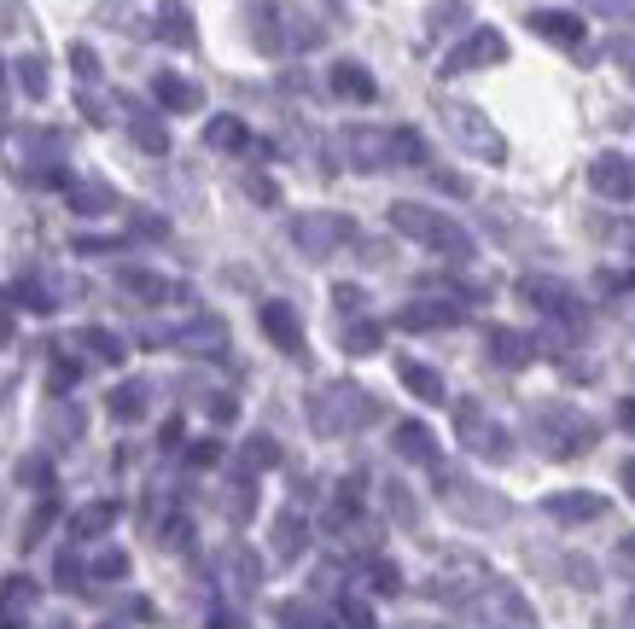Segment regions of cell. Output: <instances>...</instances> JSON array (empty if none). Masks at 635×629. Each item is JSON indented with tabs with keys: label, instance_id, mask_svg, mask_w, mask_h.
<instances>
[{
	"label": "cell",
	"instance_id": "cell-1",
	"mask_svg": "<svg viewBox=\"0 0 635 629\" xmlns=\"http://www.w3.org/2000/svg\"><path fill=\"white\" fill-rule=\"evenodd\" d=\"M397 228L414 233V239H426V245H437V251H455V257H467L472 239L449 216H432V210H420V204H397Z\"/></svg>",
	"mask_w": 635,
	"mask_h": 629
},
{
	"label": "cell",
	"instance_id": "cell-2",
	"mask_svg": "<svg viewBox=\"0 0 635 629\" xmlns=\"http://www.w3.org/2000/svg\"><path fill=\"white\" fill-rule=\"evenodd\" d=\"M443 123H455V140H461V146H472L478 158H490V164H502V158H507L502 134L490 129V117H478L472 105H443Z\"/></svg>",
	"mask_w": 635,
	"mask_h": 629
},
{
	"label": "cell",
	"instance_id": "cell-3",
	"mask_svg": "<svg viewBox=\"0 0 635 629\" xmlns=\"http://www.w3.org/2000/svg\"><path fill=\"white\" fill-rule=\"evenodd\" d=\"M589 187H595L601 199H635V164L618 158V152H601L595 169H589Z\"/></svg>",
	"mask_w": 635,
	"mask_h": 629
},
{
	"label": "cell",
	"instance_id": "cell-4",
	"mask_svg": "<svg viewBox=\"0 0 635 629\" xmlns=\"http://www.w3.org/2000/svg\"><path fill=\"white\" fill-rule=\"evenodd\" d=\"M519 292H525V303H536L542 315H560V321H571V315H577V292H571L566 280H548V274H531V280H525Z\"/></svg>",
	"mask_w": 635,
	"mask_h": 629
},
{
	"label": "cell",
	"instance_id": "cell-5",
	"mask_svg": "<svg viewBox=\"0 0 635 629\" xmlns=\"http://www.w3.org/2000/svg\"><path fill=\"white\" fill-rule=\"evenodd\" d=\"M507 59V41L496 30H478L467 41V47H461V53H449V59H443V70H449V76H461V70H478V65H502Z\"/></svg>",
	"mask_w": 635,
	"mask_h": 629
},
{
	"label": "cell",
	"instance_id": "cell-6",
	"mask_svg": "<svg viewBox=\"0 0 635 629\" xmlns=\"http://www.w3.org/2000/svg\"><path fill=\"white\" fill-rule=\"evenodd\" d=\"M531 30H536V35H548L554 47H583L589 24H583L577 12H548V6H542V12H531Z\"/></svg>",
	"mask_w": 635,
	"mask_h": 629
},
{
	"label": "cell",
	"instance_id": "cell-7",
	"mask_svg": "<svg viewBox=\"0 0 635 629\" xmlns=\"http://www.w3.org/2000/svg\"><path fill=\"white\" fill-rule=\"evenodd\" d=\"M490 350H496V362H502V367H525L536 356L531 338H525V332H507V327L490 332Z\"/></svg>",
	"mask_w": 635,
	"mask_h": 629
},
{
	"label": "cell",
	"instance_id": "cell-8",
	"mask_svg": "<svg viewBox=\"0 0 635 629\" xmlns=\"http://www.w3.org/2000/svg\"><path fill=\"white\" fill-rule=\"evenodd\" d=\"M548 513L554 519H601V496H554Z\"/></svg>",
	"mask_w": 635,
	"mask_h": 629
},
{
	"label": "cell",
	"instance_id": "cell-9",
	"mask_svg": "<svg viewBox=\"0 0 635 629\" xmlns=\"http://www.w3.org/2000/svg\"><path fill=\"white\" fill-rule=\"evenodd\" d=\"M338 88H344V94H356V100H368V94H373V82H368V76H362L356 65L338 70Z\"/></svg>",
	"mask_w": 635,
	"mask_h": 629
},
{
	"label": "cell",
	"instance_id": "cell-10",
	"mask_svg": "<svg viewBox=\"0 0 635 629\" xmlns=\"http://www.w3.org/2000/svg\"><path fill=\"white\" fill-rule=\"evenodd\" d=\"M402 373H408V385H414L420 397H443V385H437V379L426 373V367H402Z\"/></svg>",
	"mask_w": 635,
	"mask_h": 629
},
{
	"label": "cell",
	"instance_id": "cell-11",
	"mask_svg": "<svg viewBox=\"0 0 635 629\" xmlns=\"http://www.w3.org/2000/svg\"><path fill=\"white\" fill-rule=\"evenodd\" d=\"M268 327H274L280 344H298V332H292V321H286V309H268Z\"/></svg>",
	"mask_w": 635,
	"mask_h": 629
},
{
	"label": "cell",
	"instance_id": "cell-12",
	"mask_svg": "<svg viewBox=\"0 0 635 629\" xmlns=\"http://www.w3.org/2000/svg\"><path fill=\"white\" fill-rule=\"evenodd\" d=\"M601 286H606V292H624V286H635V268H606Z\"/></svg>",
	"mask_w": 635,
	"mask_h": 629
},
{
	"label": "cell",
	"instance_id": "cell-13",
	"mask_svg": "<svg viewBox=\"0 0 635 629\" xmlns=\"http://www.w3.org/2000/svg\"><path fill=\"white\" fill-rule=\"evenodd\" d=\"M408 321H414V327H437V321H455V315H449V309H408Z\"/></svg>",
	"mask_w": 635,
	"mask_h": 629
},
{
	"label": "cell",
	"instance_id": "cell-14",
	"mask_svg": "<svg viewBox=\"0 0 635 629\" xmlns=\"http://www.w3.org/2000/svg\"><path fill=\"white\" fill-rule=\"evenodd\" d=\"M589 6H601V12H630L635 0H589Z\"/></svg>",
	"mask_w": 635,
	"mask_h": 629
},
{
	"label": "cell",
	"instance_id": "cell-15",
	"mask_svg": "<svg viewBox=\"0 0 635 629\" xmlns=\"http://www.w3.org/2000/svg\"><path fill=\"white\" fill-rule=\"evenodd\" d=\"M618 420H624V431L635 437V402H624V408H618Z\"/></svg>",
	"mask_w": 635,
	"mask_h": 629
},
{
	"label": "cell",
	"instance_id": "cell-16",
	"mask_svg": "<svg viewBox=\"0 0 635 629\" xmlns=\"http://www.w3.org/2000/svg\"><path fill=\"white\" fill-rule=\"evenodd\" d=\"M624 490H630V496H635V461L624 466Z\"/></svg>",
	"mask_w": 635,
	"mask_h": 629
}]
</instances>
